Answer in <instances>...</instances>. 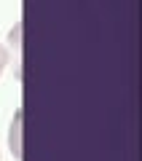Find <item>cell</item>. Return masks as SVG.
<instances>
[{
    "mask_svg": "<svg viewBox=\"0 0 142 161\" xmlns=\"http://www.w3.org/2000/svg\"><path fill=\"white\" fill-rule=\"evenodd\" d=\"M6 62H8V54H6V48L0 46V73H3V67H6Z\"/></svg>",
    "mask_w": 142,
    "mask_h": 161,
    "instance_id": "cell-1",
    "label": "cell"
}]
</instances>
